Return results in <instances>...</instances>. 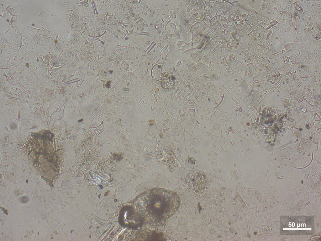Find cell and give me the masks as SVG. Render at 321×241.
I'll return each instance as SVG.
<instances>
[{
    "instance_id": "6da1fadb",
    "label": "cell",
    "mask_w": 321,
    "mask_h": 241,
    "mask_svg": "<svg viewBox=\"0 0 321 241\" xmlns=\"http://www.w3.org/2000/svg\"><path fill=\"white\" fill-rule=\"evenodd\" d=\"M137 212L143 221L161 224L177 209L179 200L174 192L164 189H152L143 193L138 199Z\"/></svg>"
},
{
    "instance_id": "7a4b0ae2",
    "label": "cell",
    "mask_w": 321,
    "mask_h": 241,
    "mask_svg": "<svg viewBox=\"0 0 321 241\" xmlns=\"http://www.w3.org/2000/svg\"><path fill=\"white\" fill-rule=\"evenodd\" d=\"M163 87L167 90H170L174 86V82L171 77L168 75H164L162 80Z\"/></svg>"
},
{
    "instance_id": "3957f363",
    "label": "cell",
    "mask_w": 321,
    "mask_h": 241,
    "mask_svg": "<svg viewBox=\"0 0 321 241\" xmlns=\"http://www.w3.org/2000/svg\"><path fill=\"white\" fill-rule=\"evenodd\" d=\"M57 42V40H55V42Z\"/></svg>"
}]
</instances>
